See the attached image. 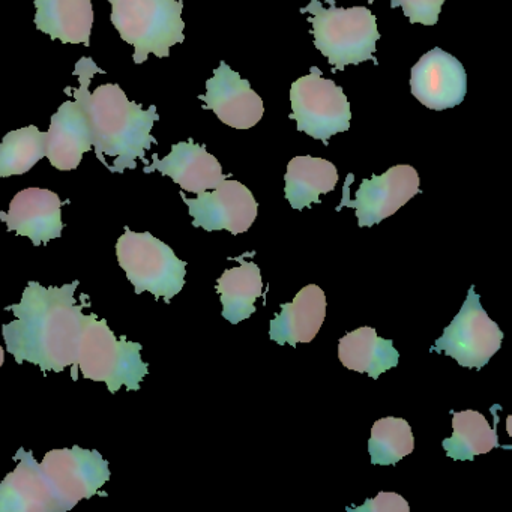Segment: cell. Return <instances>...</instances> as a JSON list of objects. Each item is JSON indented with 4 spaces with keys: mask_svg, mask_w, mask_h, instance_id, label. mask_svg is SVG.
Wrapping results in <instances>:
<instances>
[{
    "mask_svg": "<svg viewBox=\"0 0 512 512\" xmlns=\"http://www.w3.org/2000/svg\"><path fill=\"white\" fill-rule=\"evenodd\" d=\"M46 158V133L35 125L11 131L0 143V178L25 175Z\"/></svg>",
    "mask_w": 512,
    "mask_h": 512,
    "instance_id": "obj_24",
    "label": "cell"
},
{
    "mask_svg": "<svg viewBox=\"0 0 512 512\" xmlns=\"http://www.w3.org/2000/svg\"><path fill=\"white\" fill-rule=\"evenodd\" d=\"M292 115L296 128L316 140L328 143L335 134L350 128L349 100L343 89L332 80L323 79L317 67L308 76L301 77L290 88Z\"/></svg>",
    "mask_w": 512,
    "mask_h": 512,
    "instance_id": "obj_7",
    "label": "cell"
},
{
    "mask_svg": "<svg viewBox=\"0 0 512 512\" xmlns=\"http://www.w3.org/2000/svg\"><path fill=\"white\" fill-rule=\"evenodd\" d=\"M443 449L454 460H473L499 446L496 428L482 413L463 410L452 415V436L443 440Z\"/></svg>",
    "mask_w": 512,
    "mask_h": 512,
    "instance_id": "obj_23",
    "label": "cell"
},
{
    "mask_svg": "<svg viewBox=\"0 0 512 512\" xmlns=\"http://www.w3.org/2000/svg\"><path fill=\"white\" fill-rule=\"evenodd\" d=\"M142 344L121 340L109 328L106 319L97 314L83 317L77 365L85 379L104 382L112 394L122 386L128 391H139L140 383L149 373V364L142 361Z\"/></svg>",
    "mask_w": 512,
    "mask_h": 512,
    "instance_id": "obj_3",
    "label": "cell"
},
{
    "mask_svg": "<svg viewBox=\"0 0 512 512\" xmlns=\"http://www.w3.org/2000/svg\"><path fill=\"white\" fill-rule=\"evenodd\" d=\"M35 26L64 44L91 46L94 8L91 0H35Z\"/></svg>",
    "mask_w": 512,
    "mask_h": 512,
    "instance_id": "obj_19",
    "label": "cell"
},
{
    "mask_svg": "<svg viewBox=\"0 0 512 512\" xmlns=\"http://www.w3.org/2000/svg\"><path fill=\"white\" fill-rule=\"evenodd\" d=\"M199 98L205 109L212 110L223 124L236 130L256 127L265 115L262 98L226 62H221L214 71V77L206 82V95Z\"/></svg>",
    "mask_w": 512,
    "mask_h": 512,
    "instance_id": "obj_13",
    "label": "cell"
},
{
    "mask_svg": "<svg viewBox=\"0 0 512 512\" xmlns=\"http://www.w3.org/2000/svg\"><path fill=\"white\" fill-rule=\"evenodd\" d=\"M92 149V133L79 101H65L52 116L46 133V157L61 172L76 170Z\"/></svg>",
    "mask_w": 512,
    "mask_h": 512,
    "instance_id": "obj_17",
    "label": "cell"
},
{
    "mask_svg": "<svg viewBox=\"0 0 512 512\" xmlns=\"http://www.w3.org/2000/svg\"><path fill=\"white\" fill-rule=\"evenodd\" d=\"M181 196L190 209L193 226L206 232L229 230L232 235H241L257 218L259 205L253 193L238 181H223L212 193L205 191L196 199H188L184 193Z\"/></svg>",
    "mask_w": 512,
    "mask_h": 512,
    "instance_id": "obj_10",
    "label": "cell"
},
{
    "mask_svg": "<svg viewBox=\"0 0 512 512\" xmlns=\"http://www.w3.org/2000/svg\"><path fill=\"white\" fill-rule=\"evenodd\" d=\"M503 332L482 308L470 287L463 307L434 344V352L454 358L461 367L482 368L502 347Z\"/></svg>",
    "mask_w": 512,
    "mask_h": 512,
    "instance_id": "obj_9",
    "label": "cell"
},
{
    "mask_svg": "<svg viewBox=\"0 0 512 512\" xmlns=\"http://www.w3.org/2000/svg\"><path fill=\"white\" fill-rule=\"evenodd\" d=\"M325 317V292L316 284H308L296 293L293 302L281 305V313L271 320L269 337L280 346L310 343L319 334Z\"/></svg>",
    "mask_w": 512,
    "mask_h": 512,
    "instance_id": "obj_18",
    "label": "cell"
},
{
    "mask_svg": "<svg viewBox=\"0 0 512 512\" xmlns=\"http://www.w3.org/2000/svg\"><path fill=\"white\" fill-rule=\"evenodd\" d=\"M154 172L170 176L182 190L194 194L215 190L226 181L217 158L209 154L205 146L196 145L191 139L173 145L172 152L163 160L154 155L151 166L145 167V173Z\"/></svg>",
    "mask_w": 512,
    "mask_h": 512,
    "instance_id": "obj_16",
    "label": "cell"
},
{
    "mask_svg": "<svg viewBox=\"0 0 512 512\" xmlns=\"http://www.w3.org/2000/svg\"><path fill=\"white\" fill-rule=\"evenodd\" d=\"M419 193V175L412 166L400 164L380 176L364 179L355 199L344 196L338 209H355L359 227H371L394 215Z\"/></svg>",
    "mask_w": 512,
    "mask_h": 512,
    "instance_id": "obj_11",
    "label": "cell"
},
{
    "mask_svg": "<svg viewBox=\"0 0 512 512\" xmlns=\"http://www.w3.org/2000/svg\"><path fill=\"white\" fill-rule=\"evenodd\" d=\"M284 194L293 209L302 211L319 203L322 194L331 193L338 184V170L331 161L314 157H295L287 166Z\"/></svg>",
    "mask_w": 512,
    "mask_h": 512,
    "instance_id": "obj_21",
    "label": "cell"
},
{
    "mask_svg": "<svg viewBox=\"0 0 512 512\" xmlns=\"http://www.w3.org/2000/svg\"><path fill=\"white\" fill-rule=\"evenodd\" d=\"M14 460L16 470L0 482V512H62L34 454L20 448Z\"/></svg>",
    "mask_w": 512,
    "mask_h": 512,
    "instance_id": "obj_15",
    "label": "cell"
},
{
    "mask_svg": "<svg viewBox=\"0 0 512 512\" xmlns=\"http://www.w3.org/2000/svg\"><path fill=\"white\" fill-rule=\"evenodd\" d=\"M106 74L94 59L83 56L74 68L79 77V88L65 89L79 101L85 110L92 133V148L98 160L112 173L136 169V160L146 163V151L157 143L151 131L160 121L157 107L143 110L140 104L131 103L119 85L98 86L89 92L92 77Z\"/></svg>",
    "mask_w": 512,
    "mask_h": 512,
    "instance_id": "obj_2",
    "label": "cell"
},
{
    "mask_svg": "<svg viewBox=\"0 0 512 512\" xmlns=\"http://www.w3.org/2000/svg\"><path fill=\"white\" fill-rule=\"evenodd\" d=\"M410 91L430 110L454 109L466 98V70L455 56L436 47L425 53L412 68Z\"/></svg>",
    "mask_w": 512,
    "mask_h": 512,
    "instance_id": "obj_12",
    "label": "cell"
},
{
    "mask_svg": "<svg viewBox=\"0 0 512 512\" xmlns=\"http://www.w3.org/2000/svg\"><path fill=\"white\" fill-rule=\"evenodd\" d=\"M413 448L415 437L406 419L388 416L374 422L368 442L371 463L376 466H395L398 461L412 454Z\"/></svg>",
    "mask_w": 512,
    "mask_h": 512,
    "instance_id": "obj_25",
    "label": "cell"
},
{
    "mask_svg": "<svg viewBox=\"0 0 512 512\" xmlns=\"http://www.w3.org/2000/svg\"><path fill=\"white\" fill-rule=\"evenodd\" d=\"M302 13L313 14L314 46L337 71L347 65L374 61L380 32L376 16L368 8H323L319 0H311Z\"/></svg>",
    "mask_w": 512,
    "mask_h": 512,
    "instance_id": "obj_4",
    "label": "cell"
},
{
    "mask_svg": "<svg viewBox=\"0 0 512 512\" xmlns=\"http://www.w3.org/2000/svg\"><path fill=\"white\" fill-rule=\"evenodd\" d=\"M446 0H392V8H403L404 16L410 23L434 26L439 22L440 11Z\"/></svg>",
    "mask_w": 512,
    "mask_h": 512,
    "instance_id": "obj_26",
    "label": "cell"
},
{
    "mask_svg": "<svg viewBox=\"0 0 512 512\" xmlns=\"http://www.w3.org/2000/svg\"><path fill=\"white\" fill-rule=\"evenodd\" d=\"M116 256L137 295L149 292L170 302L184 289L187 262L149 232L137 233L125 227L116 244Z\"/></svg>",
    "mask_w": 512,
    "mask_h": 512,
    "instance_id": "obj_6",
    "label": "cell"
},
{
    "mask_svg": "<svg viewBox=\"0 0 512 512\" xmlns=\"http://www.w3.org/2000/svg\"><path fill=\"white\" fill-rule=\"evenodd\" d=\"M41 469L52 485L53 493L61 505L62 512L73 509L80 500L91 499L100 493L109 481V461L98 451L74 446V448L52 449L44 455Z\"/></svg>",
    "mask_w": 512,
    "mask_h": 512,
    "instance_id": "obj_8",
    "label": "cell"
},
{
    "mask_svg": "<svg viewBox=\"0 0 512 512\" xmlns=\"http://www.w3.org/2000/svg\"><path fill=\"white\" fill-rule=\"evenodd\" d=\"M80 281L62 287H44L29 281L20 304L5 308L16 320L2 326L8 353L17 364L31 362L41 371L61 373L71 368L74 382L79 379L80 335L83 328V308L88 296L82 295L77 305L74 293Z\"/></svg>",
    "mask_w": 512,
    "mask_h": 512,
    "instance_id": "obj_1",
    "label": "cell"
},
{
    "mask_svg": "<svg viewBox=\"0 0 512 512\" xmlns=\"http://www.w3.org/2000/svg\"><path fill=\"white\" fill-rule=\"evenodd\" d=\"M217 292L223 304L224 319L236 325L256 311L254 302L263 293L262 271L256 263L241 259V265L227 269L218 278Z\"/></svg>",
    "mask_w": 512,
    "mask_h": 512,
    "instance_id": "obj_22",
    "label": "cell"
},
{
    "mask_svg": "<svg viewBox=\"0 0 512 512\" xmlns=\"http://www.w3.org/2000/svg\"><path fill=\"white\" fill-rule=\"evenodd\" d=\"M338 358L344 367L358 373H367L371 379L397 367L400 353L392 340L377 335L376 329L362 326L340 338Z\"/></svg>",
    "mask_w": 512,
    "mask_h": 512,
    "instance_id": "obj_20",
    "label": "cell"
},
{
    "mask_svg": "<svg viewBox=\"0 0 512 512\" xmlns=\"http://www.w3.org/2000/svg\"><path fill=\"white\" fill-rule=\"evenodd\" d=\"M355 511L362 512H409L410 506L403 496L397 493H383L377 494L374 499L367 500L364 505L356 506Z\"/></svg>",
    "mask_w": 512,
    "mask_h": 512,
    "instance_id": "obj_27",
    "label": "cell"
},
{
    "mask_svg": "<svg viewBox=\"0 0 512 512\" xmlns=\"http://www.w3.org/2000/svg\"><path fill=\"white\" fill-rule=\"evenodd\" d=\"M5 362V350L4 347L0 346V367L4 365Z\"/></svg>",
    "mask_w": 512,
    "mask_h": 512,
    "instance_id": "obj_28",
    "label": "cell"
},
{
    "mask_svg": "<svg viewBox=\"0 0 512 512\" xmlns=\"http://www.w3.org/2000/svg\"><path fill=\"white\" fill-rule=\"evenodd\" d=\"M112 23L125 43L134 47V64L148 61L154 53L167 58L170 49L184 43L185 23L181 0H109Z\"/></svg>",
    "mask_w": 512,
    "mask_h": 512,
    "instance_id": "obj_5",
    "label": "cell"
},
{
    "mask_svg": "<svg viewBox=\"0 0 512 512\" xmlns=\"http://www.w3.org/2000/svg\"><path fill=\"white\" fill-rule=\"evenodd\" d=\"M62 202L58 194L44 188H26L11 200L10 211H0V221L10 232L26 236L35 247L61 238Z\"/></svg>",
    "mask_w": 512,
    "mask_h": 512,
    "instance_id": "obj_14",
    "label": "cell"
},
{
    "mask_svg": "<svg viewBox=\"0 0 512 512\" xmlns=\"http://www.w3.org/2000/svg\"><path fill=\"white\" fill-rule=\"evenodd\" d=\"M368 4H374V0H368Z\"/></svg>",
    "mask_w": 512,
    "mask_h": 512,
    "instance_id": "obj_29",
    "label": "cell"
}]
</instances>
